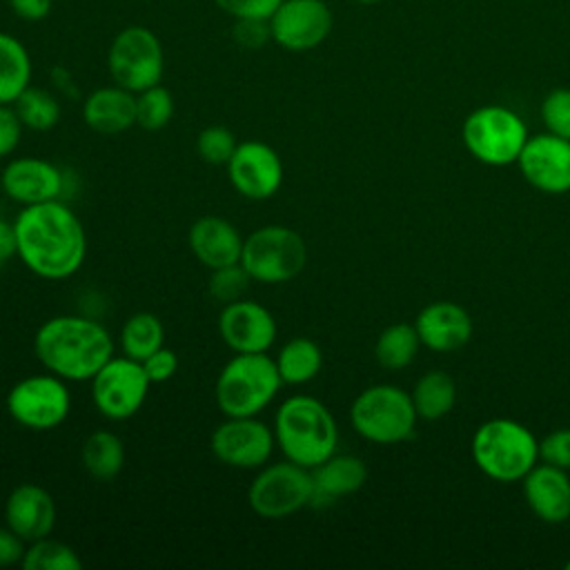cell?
I'll use <instances>...</instances> for the list:
<instances>
[{
  "label": "cell",
  "instance_id": "6da1fadb",
  "mask_svg": "<svg viewBox=\"0 0 570 570\" xmlns=\"http://www.w3.org/2000/svg\"><path fill=\"white\" fill-rule=\"evenodd\" d=\"M18 258L45 281L73 276L87 256V234L65 200L27 205L13 220Z\"/></svg>",
  "mask_w": 570,
  "mask_h": 570
},
{
  "label": "cell",
  "instance_id": "7a4b0ae2",
  "mask_svg": "<svg viewBox=\"0 0 570 570\" xmlns=\"http://www.w3.org/2000/svg\"><path fill=\"white\" fill-rule=\"evenodd\" d=\"M33 354L40 365L67 383L91 381L114 356L109 330L82 314H60L45 321L33 336Z\"/></svg>",
  "mask_w": 570,
  "mask_h": 570
},
{
  "label": "cell",
  "instance_id": "3957f363",
  "mask_svg": "<svg viewBox=\"0 0 570 570\" xmlns=\"http://www.w3.org/2000/svg\"><path fill=\"white\" fill-rule=\"evenodd\" d=\"M274 436L285 459L312 470L336 452L338 428L325 403L294 394L276 407Z\"/></svg>",
  "mask_w": 570,
  "mask_h": 570
},
{
  "label": "cell",
  "instance_id": "277c9868",
  "mask_svg": "<svg viewBox=\"0 0 570 570\" xmlns=\"http://www.w3.org/2000/svg\"><path fill=\"white\" fill-rule=\"evenodd\" d=\"M283 379L267 352L234 354L218 372L214 399L223 416H258L281 392Z\"/></svg>",
  "mask_w": 570,
  "mask_h": 570
},
{
  "label": "cell",
  "instance_id": "5b68a950",
  "mask_svg": "<svg viewBox=\"0 0 570 570\" xmlns=\"http://www.w3.org/2000/svg\"><path fill=\"white\" fill-rule=\"evenodd\" d=\"M472 456L488 476L508 483L523 479L534 468L539 443L521 423L492 419L476 430L472 439Z\"/></svg>",
  "mask_w": 570,
  "mask_h": 570
},
{
  "label": "cell",
  "instance_id": "8992f818",
  "mask_svg": "<svg viewBox=\"0 0 570 570\" xmlns=\"http://www.w3.org/2000/svg\"><path fill=\"white\" fill-rule=\"evenodd\" d=\"M305 263V240L296 229L287 225H263L245 236L240 265L256 283H287L303 272Z\"/></svg>",
  "mask_w": 570,
  "mask_h": 570
},
{
  "label": "cell",
  "instance_id": "52a82bcc",
  "mask_svg": "<svg viewBox=\"0 0 570 570\" xmlns=\"http://www.w3.org/2000/svg\"><path fill=\"white\" fill-rule=\"evenodd\" d=\"M314 479L312 470L289 459L265 463L247 488V503L261 519H285L312 505Z\"/></svg>",
  "mask_w": 570,
  "mask_h": 570
},
{
  "label": "cell",
  "instance_id": "ba28073f",
  "mask_svg": "<svg viewBox=\"0 0 570 570\" xmlns=\"http://www.w3.org/2000/svg\"><path fill=\"white\" fill-rule=\"evenodd\" d=\"M412 396L396 385H372L363 390L350 410L354 430L374 443H399L407 439L416 423Z\"/></svg>",
  "mask_w": 570,
  "mask_h": 570
},
{
  "label": "cell",
  "instance_id": "9c48e42d",
  "mask_svg": "<svg viewBox=\"0 0 570 570\" xmlns=\"http://www.w3.org/2000/svg\"><path fill=\"white\" fill-rule=\"evenodd\" d=\"M107 69L116 85L134 94L158 85L165 71V51L158 36L142 24L120 29L109 45Z\"/></svg>",
  "mask_w": 570,
  "mask_h": 570
},
{
  "label": "cell",
  "instance_id": "30bf717a",
  "mask_svg": "<svg viewBox=\"0 0 570 570\" xmlns=\"http://www.w3.org/2000/svg\"><path fill=\"white\" fill-rule=\"evenodd\" d=\"M525 140L523 120L508 107H479L463 122L465 147L485 165L501 167L519 160Z\"/></svg>",
  "mask_w": 570,
  "mask_h": 570
},
{
  "label": "cell",
  "instance_id": "8fae6325",
  "mask_svg": "<svg viewBox=\"0 0 570 570\" xmlns=\"http://www.w3.org/2000/svg\"><path fill=\"white\" fill-rule=\"evenodd\" d=\"M9 416L33 432H47L65 423L71 410L67 381L47 372L31 374L13 383L7 392Z\"/></svg>",
  "mask_w": 570,
  "mask_h": 570
},
{
  "label": "cell",
  "instance_id": "7c38bea8",
  "mask_svg": "<svg viewBox=\"0 0 570 570\" xmlns=\"http://www.w3.org/2000/svg\"><path fill=\"white\" fill-rule=\"evenodd\" d=\"M151 381L142 363L129 356H111L91 379V401L109 421L131 419L147 401Z\"/></svg>",
  "mask_w": 570,
  "mask_h": 570
},
{
  "label": "cell",
  "instance_id": "4fadbf2b",
  "mask_svg": "<svg viewBox=\"0 0 570 570\" xmlns=\"http://www.w3.org/2000/svg\"><path fill=\"white\" fill-rule=\"evenodd\" d=\"M212 454L227 468L258 470L263 468L276 448L274 428L256 416H225L209 439Z\"/></svg>",
  "mask_w": 570,
  "mask_h": 570
},
{
  "label": "cell",
  "instance_id": "5bb4252c",
  "mask_svg": "<svg viewBox=\"0 0 570 570\" xmlns=\"http://www.w3.org/2000/svg\"><path fill=\"white\" fill-rule=\"evenodd\" d=\"M332 24V9L325 0H283L269 16L272 42L294 53L323 45Z\"/></svg>",
  "mask_w": 570,
  "mask_h": 570
},
{
  "label": "cell",
  "instance_id": "9a60e30c",
  "mask_svg": "<svg viewBox=\"0 0 570 570\" xmlns=\"http://www.w3.org/2000/svg\"><path fill=\"white\" fill-rule=\"evenodd\" d=\"M225 167L232 187L249 200H267L283 185V160L278 151L263 140L238 142Z\"/></svg>",
  "mask_w": 570,
  "mask_h": 570
},
{
  "label": "cell",
  "instance_id": "2e32d148",
  "mask_svg": "<svg viewBox=\"0 0 570 570\" xmlns=\"http://www.w3.org/2000/svg\"><path fill=\"white\" fill-rule=\"evenodd\" d=\"M218 334L234 354L269 352L276 343V318L274 314L252 298H238L223 305L218 314Z\"/></svg>",
  "mask_w": 570,
  "mask_h": 570
},
{
  "label": "cell",
  "instance_id": "e0dca14e",
  "mask_svg": "<svg viewBox=\"0 0 570 570\" xmlns=\"http://www.w3.org/2000/svg\"><path fill=\"white\" fill-rule=\"evenodd\" d=\"M65 185V171L38 156L13 158L0 174V187L4 196H9L13 203H20L22 207L62 200Z\"/></svg>",
  "mask_w": 570,
  "mask_h": 570
},
{
  "label": "cell",
  "instance_id": "ac0fdd59",
  "mask_svg": "<svg viewBox=\"0 0 570 570\" xmlns=\"http://www.w3.org/2000/svg\"><path fill=\"white\" fill-rule=\"evenodd\" d=\"M519 165L530 185L548 194H561L570 189V140L541 134L528 138L521 154Z\"/></svg>",
  "mask_w": 570,
  "mask_h": 570
},
{
  "label": "cell",
  "instance_id": "d6986e66",
  "mask_svg": "<svg viewBox=\"0 0 570 570\" xmlns=\"http://www.w3.org/2000/svg\"><path fill=\"white\" fill-rule=\"evenodd\" d=\"M4 523L27 543L49 537L56 525V501L42 485L20 483L4 501Z\"/></svg>",
  "mask_w": 570,
  "mask_h": 570
},
{
  "label": "cell",
  "instance_id": "ffe728a7",
  "mask_svg": "<svg viewBox=\"0 0 570 570\" xmlns=\"http://www.w3.org/2000/svg\"><path fill=\"white\" fill-rule=\"evenodd\" d=\"M187 243L196 261L207 269L240 263L245 236L238 227L220 216H200L187 232Z\"/></svg>",
  "mask_w": 570,
  "mask_h": 570
},
{
  "label": "cell",
  "instance_id": "44dd1931",
  "mask_svg": "<svg viewBox=\"0 0 570 570\" xmlns=\"http://www.w3.org/2000/svg\"><path fill=\"white\" fill-rule=\"evenodd\" d=\"M82 120L96 134H122L136 125V94L116 82L94 89L82 102Z\"/></svg>",
  "mask_w": 570,
  "mask_h": 570
},
{
  "label": "cell",
  "instance_id": "7402d4cb",
  "mask_svg": "<svg viewBox=\"0 0 570 570\" xmlns=\"http://www.w3.org/2000/svg\"><path fill=\"white\" fill-rule=\"evenodd\" d=\"M416 332L423 345L436 352H452L459 350L470 341L472 321L468 312L448 301H439L428 305L416 318Z\"/></svg>",
  "mask_w": 570,
  "mask_h": 570
},
{
  "label": "cell",
  "instance_id": "603a6c76",
  "mask_svg": "<svg viewBox=\"0 0 570 570\" xmlns=\"http://www.w3.org/2000/svg\"><path fill=\"white\" fill-rule=\"evenodd\" d=\"M523 479L525 501L539 519L548 523L570 519V481L561 468L546 463L532 468Z\"/></svg>",
  "mask_w": 570,
  "mask_h": 570
},
{
  "label": "cell",
  "instance_id": "cb8c5ba5",
  "mask_svg": "<svg viewBox=\"0 0 570 570\" xmlns=\"http://www.w3.org/2000/svg\"><path fill=\"white\" fill-rule=\"evenodd\" d=\"M312 479H314L312 505H325L345 494L356 492L367 479V468L358 456L334 452L330 459L312 468Z\"/></svg>",
  "mask_w": 570,
  "mask_h": 570
},
{
  "label": "cell",
  "instance_id": "d4e9b609",
  "mask_svg": "<svg viewBox=\"0 0 570 570\" xmlns=\"http://www.w3.org/2000/svg\"><path fill=\"white\" fill-rule=\"evenodd\" d=\"M82 470L96 481H111L125 465V445L111 430L91 432L80 445Z\"/></svg>",
  "mask_w": 570,
  "mask_h": 570
},
{
  "label": "cell",
  "instance_id": "484cf974",
  "mask_svg": "<svg viewBox=\"0 0 570 570\" xmlns=\"http://www.w3.org/2000/svg\"><path fill=\"white\" fill-rule=\"evenodd\" d=\"M274 361L283 385H305L321 372L323 352L312 338L294 336L278 347Z\"/></svg>",
  "mask_w": 570,
  "mask_h": 570
},
{
  "label": "cell",
  "instance_id": "4316f807",
  "mask_svg": "<svg viewBox=\"0 0 570 570\" xmlns=\"http://www.w3.org/2000/svg\"><path fill=\"white\" fill-rule=\"evenodd\" d=\"M31 71L27 47L16 36L0 31V105H13L31 85Z\"/></svg>",
  "mask_w": 570,
  "mask_h": 570
},
{
  "label": "cell",
  "instance_id": "83f0119b",
  "mask_svg": "<svg viewBox=\"0 0 570 570\" xmlns=\"http://www.w3.org/2000/svg\"><path fill=\"white\" fill-rule=\"evenodd\" d=\"M165 343L163 321L151 312L131 314L120 330V350L134 361H145Z\"/></svg>",
  "mask_w": 570,
  "mask_h": 570
},
{
  "label": "cell",
  "instance_id": "f1b7e54d",
  "mask_svg": "<svg viewBox=\"0 0 570 570\" xmlns=\"http://www.w3.org/2000/svg\"><path fill=\"white\" fill-rule=\"evenodd\" d=\"M454 399H456L454 381L450 379V374L441 370H434L421 376L412 392V403L416 407V414L428 421L445 416L452 410Z\"/></svg>",
  "mask_w": 570,
  "mask_h": 570
},
{
  "label": "cell",
  "instance_id": "f546056e",
  "mask_svg": "<svg viewBox=\"0 0 570 570\" xmlns=\"http://www.w3.org/2000/svg\"><path fill=\"white\" fill-rule=\"evenodd\" d=\"M13 109L22 120L24 129H31V131H49L60 122V116H62V107L58 98L51 91L33 85H29L13 100Z\"/></svg>",
  "mask_w": 570,
  "mask_h": 570
},
{
  "label": "cell",
  "instance_id": "4dcf8cb0",
  "mask_svg": "<svg viewBox=\"0 0 570 570\" xmlns=\"http://www.w3.org/2000/svg\"><path fill=\"white\" fill-rule=\"evenodd\" d=\"M419 343L421 338L416 327L407 323H394L385 327L376 338L374 354L385 370H401L414 361Z\"/></svg>",
  "mask_w": 570,
  "mask_h": 570
},
{
  "label": "cell",
  "instance_id": "1f68e13d",
  "mask_svg": "<svg viewBox=\"0 0 570 570\" xmlns=\"http://www.w3.org/2000/svg\"><path fill=\"white\" fill-rule=\"evenodd\" d=\"M20 566L24 570H80L82 559L69 543L42 537L27 543Z\"/></svg>",
  "mask_w": 570,
  "mask_h": 570
},
{
  "label": "cell",
  "instance_id": "d6a6232c",
  "mask_svg": "<svg viewBox=\"0 0 570 570\" xmlns=\"http://www.w3.org/2000/svg\"><path fill=\"white\" fill-rule=\"evenodd\" d=\"M174 116V96L160 82L136 94V125L145 131H160Z\"/></svg>",
  "mask_w": 570,
  "mask_h": 570
},
{
  "label": "cell",
  "instance_id": "836d02e7",
  "mask_svg": "<svg viewBox=\"0 0 570 570\" xmlns=\"http://www.w3.org/2000/svg\"><path fill=\"white\" fill-rule=\"evenodd\" d=\"M209 281H207V292L214 301L227 305L238 298H245L249 285L254 283L247 269L240 263L225 265L218 269H209Z\"/></svg>",
  "mask_w": 570,
  "mask_h": 570
},
{
  "label": "cell",
  "instance_id": "e575fe53",
  "mask_svg": "<svg viewBox=\"0 0 570 570\" xmlns=\"http://www.w3.org/2000/svg\"><path fill=\"white\" fill-rule=\"evenodd\" d=\"M236 147L238 140L225 125L205 127L196 138V151L207 165H227Z\"/></svg>",
  "mask_w": 570,
  "mask_h": 570
},
{
  "label": "cell",
  "instance_id": "d590c367",
  "mask_svg": "<svg viewBox=\"0 0 570 570\" xmlns=\"http://www.w3.org/2000/svg\"><path fill=\"white\" fill-rule=\"evenodd\" d=\"M541 118L550 134L570 140V89H552L541 105Z\"/></svg>",
  "mask_w": 570,
  "mask_h": 570
},
{
  "label": "cell",
  "instance_id": "8d00e7d4",
  "mask_svg": "<svg viewBox=\"0 0 570 570\" xmlns=\"http://www.w3.org/2000/svg\"><path fill=\"white\" fill-rule=\"evenodd\" d=\"M283 0H214V4L232 16L234 20L243 18H258V20H269V16L276 11V7Z\"/></svg>",
  "mask_w": 570,
  "mask_h": 570
},
{
  "label": "cell",
  "instance_id": "74e56055",
  "mask_svg": "<svg viewBox=\"0 0 570 570\" xmlns=\"http://www.w3.org/2000/svg\"><path fill=\"white\" fill-rule=\"evenodd\" d=\"M142 363V370L147 374V379L151 381V385L158 383H167L176 372H178V356L174 350L169 347H158L154 354H149Z\"/></svg>",
  "mask_w": 570,
  "mask_h": 570
},
{
  "label": "cell",
  "instance_id": "f35d334b",
  "mask_svg": "<svg viewBox=\"0 0 570 570\" xmlns=\"http://www.w3.org/2000/svg\"><path fill=\"white\" fill-rule=\"evenodd\" d=\"M22 120L18 118L13 105H0V158H7L16 151L22 138Z\"/></svg>",
  "mask_w": 570,
  "mask_h": 570
},
{
  "label": "cell",
  "instance_id": "ab89813d",
  "mask_svg": "<svg viewBox=\"0 0 570 570\" xmlns=\"http://www.w3.org/2000/svg\"><path fill=\"white\" fill-rule=\"evenodd\" d=\"M234 40L240 47L247 49H258L265 42L272 40V31H269V20H258V18H243L236 20L234 24Z\"/></svg>",
  "mask_w": 570,
  "mask_h": 570
},
{
  "label": "cell",
  "instance_id": "60d3db41",
  "mask_svg": "<svg viewBox=\"0 0 570 570\" xmlns=\"http://www.w3.org/2000/svg\"><path fill=\"white\" fill-rule=\"evenodd\" d=\"M539 454L546 459V463L568 470L570 468V430H557L548 434L539 443Z\"/></svg>",
  "mask_w": 570,
  "mask_h": 570
},
{
  "label": "cell",
  "instance_id": "b9f144b4",
  "mask_svg": "<svg viewBox=\"0 0 570 570\" xmlns=\"http://www.w3.org/2000/svg\"><path fill=\"white\" fill-rule=\"evenodd\" d=\"M24 550H27V541L18 537L7 523L0 525V568L22 563Z\"/></svg>",
  "mask_w": 570,
  "mask_h": 570
},
{
  "label": "cell",
  "instance_id": "7bdbcfd3",
  "mask_svg": "<svg viewBox=\"0 0 570 570\" xmlns=\"http://www.w3.org/2000/svg\"><path fill=\"white\" fill-rule=\"evenodd\" d=\"M51 0H9L11 11L27 22H38L45 20L51 11Z\"/></svg>",
  "mask_w": 570,
  "mask_h": 570
},
{
  "label": "cell",
  "instance_id": "ee69618b",
  "mask_svg": "<svg viewBox=\"0 0 570 570\" xmlns=\"http://www.w3.org/2000/svg\"><path fill=\"white\" fill-rule=\"evenodd\" d=\"M13 256H18L13 223L0 220V269H2Z\"/></svg>",
  "mask_w": 570,
  "mask_h": 570
},
{
  "label": "cell",
  "instance_id": "f6af8a7d",
  "mask_svg": "<svg viewBox=\"0 0 570 570\" xmlns=\"http://www.w3.org/2000/svg\"><path fill=\"white\" fill-rule=\"evenodd\" d=\"M354 2H358V4H376L381 0H354Z\"/></svg>",
  "mask_w": 570,
  "mask_h": 570
},
{
  "label": "cell",
  "instance_id": "bcb514c9",
  "mask_svg": "<svg viewBox=\"0 0 570 570\" xmlns=\"http://www.w3.org/2000/svg\"><path fill=\"white\" fill-rule=\"evenodd\" d=\"M566 568H568V570H570V561H568V563H566Z\"/></svg>",
  "mask_w": 570,
  "mask_h": 570
}]
</instances>
